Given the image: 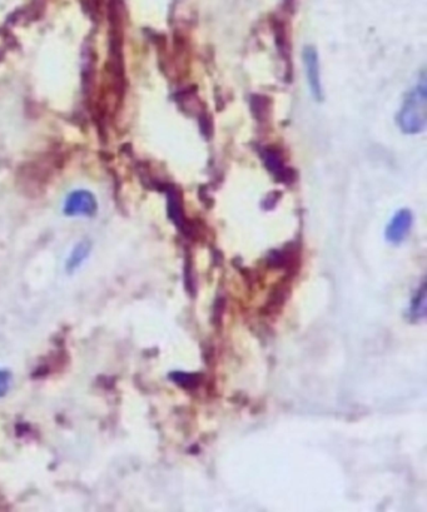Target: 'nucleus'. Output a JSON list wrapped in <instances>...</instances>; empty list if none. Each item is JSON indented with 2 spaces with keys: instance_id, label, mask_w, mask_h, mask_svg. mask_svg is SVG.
<instances>
[{
  "instance_id": "1",
  "label": "nucleus",
  "mask_w": 427,
  "mask_h": 512,
  "mask_svg": "<svg viewBox=\"0 0 427 512\" xmlns=\"http://www.w3.org/2000/svg\"><path fill=\"white\" fill-rule=\"evenodd\" d=\"M427 123V79L421 72L415 87L406 94L405 101L397 113V124L406 134H417L424 131Z\"/></svg>"
},
{
  "instance_id": "2",
  "label": "nucleus",
  "mask_w": 427,
  "mask_h": 512,
  "mask_svg": "<svg viewBox=\"0 0 427 512\" xmlns=\"http://www.w3.org/2000/svg\"><path fill=\"white\" fill-rule=\"evenodd\" d=\"M51 173H53V169L42 161L32 162L29 166L24 167L21 173L23 191L31 196L33 193L43 192V186L48 185V181L51 180Z\"/></svg>"
},
{
  "instance_id": "3",
  "label": "nucleus",
  "mask_w": 427,
  "mask_h": 512,
  "mask_svg": "<svg viewBox=\"0 0 427 512\" xmlns=\"http://www.w3.org/2000/svg\"><path fill=\"white\" fill-rule=\"evenodd\" d=\"M98 211V203L96 197L88 191H74L67 197L66 205H64V213L67 216L92 217Z\"/></svg>"
},
{
  "instance_id": "4",
  "label": "nucleus",
  "mask_w": 427,
  "mask_h": 512,
  "mask_svg": "<svg viewBox=\"0 0 427 512\" xmlns=\"http://www.w3.org/2000/svg\"><path fill=\"white\" fill-rule=\"evenodd\" d=\"M304 63L307 81L316 101H322V87L320 79L319 56L314 47H306L304 51Z\"/></svg>"
},
{
  "instance_id": "5",
  "label": "nucleus",
  "mask_w": 427,
  "mask_h": 512,
  "mask_svg": "<svg viewBox=\"0 0 427 512\" xmlns=\"http://www.w3.org/2000/svg\"><path fill=\"white\" fill-rule=\"evenodd\" d=\"M412 226V215L409 210H400L392 217L386 228V240L399 245L409 235Z\"/></svg>"
},
{
  "instance_id": "6",
  "label": "nucleus",
  "mask_w": 427,
  "mask_h": 512,
  "mask_svg": "<svg viewBox=\"0 0 427 512\" xmlns=\"http://www.w3.org/2000/svg\"><path fill=\"white\" fill-rule=\"evenodd\" d=\"M92 245L89 241L79 242L73 248L71 255L68 256L66 262V270L68 273H73L86 262L89 255H91Z\"/></svg>"
},
{
  "instance_id": "7",
  "label": "nucleus",
  "mask_w": 427,
  "mask_h": 512,
  "mask_svg": "<svg viewBox=\"0 0 427 512\" xmlns=\"http://www.w3.org/2000/svg\"><path fill=\"white\" fill-rule=\"evenodd\" d=\"M409 317L412 321H421L426 317V282L422 281L411 298Z\"/></svg>"
},
{
  "instance_id": "8",
  "label": "nucleus",
  "mask_w": 427,
  "mask_h": 512,
  "mask_svg": "<svg viewBox=\"0 0 427 512\" xmlns=\"http://www.w3.org/2000/svg\"><path fill=\"white\" fill-rule=\"evenodd\" d=\"M171 379L175 384L187 390L196 389L201 382L200 375L186 374V372H173Z\"/></svg>"
},
{
  "instance_id": "9",
  "label": "nucleus",
  "mask_w": 427,
  "mask_h": 512,
  "mask_svg": "<svg viewBox=\"0 0 427 512\" xmlns=\"http://www.w3.org/2000/svg\"><path fill=\"white\" fill-rule=\"evenodd\" d=\"M12 382V372L0 367V399H3V397L8 394L9 390H11Z\"/></svg>"
}]
</instances>
